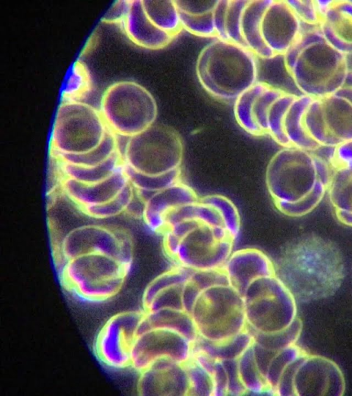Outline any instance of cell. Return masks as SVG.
I'll list each match as a JSON object with an SVG mask.
<instances>
[{"label":"cell","mask_w":352,"mask_h":396,"mask_svg":"<svg viewBox=\"0 0 352 396\" xmlns=\"http://www.w3.org/2000/svg\"><path fill=\"white\" fill-rule=\"evenodd\" d=\"M243 298L247 329L251 333L280 332L296 321V299L276 275L252 282Z\"/></svg>","instance_id":"obj_7"},{"label":"cell","mask_w":352,"mask_h":396,"mask_svg":"<svg viewBox=\"0 0 352 396\" xmlns=\"http://www.w3.org/2000/svg\"><path fill=\"white\" fill-rule=\"evenodd\" d=\"M58 162L63 178L85 184H92L102 181L113 175L122 165L124 160L118 151L104 162L92 166H82Z\"/></svg>","instance_id":"obj_29"},{"label":"cell","mask_w":352,"mask_h":396,"mask_svg":"<svg viewBox=\"0 0 352 396\" xmlns=\"http://www.w3.org/2000/svg\"><path fill=\"white\" fill-rule=\"evenodd\" d=\"M108 131L99 109L82 101H61L50 135L52 155L89 151L102 141Z\"/></svg>","instance_id":"obj_11"},{"label":"cell","mask_w":352,"mask_h":396,"mask_svg":"<svg viewBox=\"0 0 352 396\" xmlns=\"http://www.w3.org/2000/svg\"><path fill=\"white\" fill-rule=\"evenodd\" d=\"M129 183L126 166L122 165L110 177L92 184L63 178L65 195L80 208L104 203L116 197Z\"/></svg>","instance_id":"obj_23"},{"label":"cell","mask_w":352,"mask_h":396,"mask_svg":"<svg viewBox=\"0 0 352 396\" xmlns=\"http://www.w3.org/2000/svg\"><path fill=\"white\" fill-rule=\"evenodd\" d=\"M176 219L162 234L168 256L177 265L192 270L223 267L235 240L224 226L208 221L203 204L199 201L182 206Z\"/></svg>","instance_id":"obj_3"},{"label":"cell","mask_w":352,"mask_h":396,"mask_svg":"<svg viewBox=\"0 0 352 396\" xmlns=\"http://www.w3.org/2000/svg\"><path fill=\"white\" fill-rule=\"evenodd\" d=\"M126 166L130 183L144 203L154 193L182 181L181 168L164 174L151 175L136 172L126 164Z\"/></svg>","instance_id":"obj_31"},{"label":"cell","mask_w":352,"mask_h":396,"mask_svg":"<svg viewBox=\"0 0 352 396\" xmlns=\"http://www.w3.org/2000/svg\"><path fill=\"white\" fill-rule=\"evenodd\" d=\"M335 384L342 387L343 378L339 368L331 360L306 355L298 361L292 382L293 394L302 395V391L308 390L340 393L342 390L333 386Z\"/></svg>","instance_id":"obj_19"},{"label":"cell","mask_w":352,"mask_h":396,"mask_svg":"<svg viewBox=\"0 0 352 396\" xmlns=\"http://www.w3.org/2000/svg\"><path fill=\"white\" fill-rule=\"evenodd\" d=\"M129 1H118L103 16V21L107 23L120 24L129 7Z\"/></svg>","instance_id":"obj_47"},{"label":"cell","mask_w":352,"mask_h":396,"mask_svg":"<svg viewBox=\"0 0 352 396\" xmlns=\"http://www.w3.org/2000/svg\"><path fill=\"white\" fill-rule=\"evenodd\" d=\"M118 151V137L109 130L102 141L89 151L79 154L58 155L53 157L56 160L65 163L82 166H92L104 162Z\"/></svg>","instance_id":"obj_34"},{"label":"cell","mask_w":352,"mask_h":396,"mask_svg":"<svg viewBox=\"0 0 352 396\" xmlns=\"http://www.w3.org/2000/svg\"><path fill=\"white\" fill-rule=\"evenodd\" d=\"M284 91L267 82L257 81L234 100V115L238 124L252 135H267L269 110Z\"/></svg>","instance_id":"obj_16"},{"label":"cell","mask_w":352,"mask_h":396,"mask_svg":"<svg viewBox=\"0 0 352 396\" xmlns=\"http://www.w3.org/2000/svg\"><path fill=\"white\" fill-rule=\"evenodd\" d=\"M199 199L194 189L181 181L154 193L145 203L142 219L151 231L163 234L166 219L173 212Z\"/></svg>","instance_id":"obj_22"},{"label":"cell","mask_w":352,"mask_h":396,"mask_svg":"<svg viewBox=\"0 0 352 396\" xmlns=\"http://www.w3.org/2000/svg\"><path fill=\"white\" fill-rule=\"evenodd\" d=\"M320 31L346 56L352 54V0L318 1Z\"/></svg>","instance_id":"obj_20"},{"label":"cell","mask_w":352,"mask_h":396,"mask_svg":"<svg viewBox=\"0 0 352 396\" xmlns=\"http://www.w3.org/2000/svg\"><path fill=\"white\" fill-rule=\"evenodd\" d=\"M201 292L190 279L184 284L182 299L185 311L190 314Z\"/></svg>","instance_id":"obj_46"},{"label":"cell","mask_w":352,"mask_h":396,"mask_svg":"<svg viewBox=\"0 0 352 396\" xmlns=\"http://www.w3.org/2000/svg\"><path fill=\"white\" fill-rule=\"evenodd\" d=\"M194 270L180 265L164 272L155 278L146 287L143 295V305L146 307L162 290L172 286L183 285L190 278Z\"/></svg>","instance_id":"obj_38"},{"label":"cell","mask_w":352,"mask_h":396,"mask_svg":"<svg viewBox=\"0 0 352 396\" xmlns=\"http://www.w3.org/2000/svg\"><path fill=\"white\" fill-rule=\"evenodd\" d=\"M185 366L188 380V395H213L214 384L212 375L192 360Z\"/></svg>","instance_id":"obj_41"},{"label":"cell","mask_w":352,"mask_h":396,"mask_svg":"<svg viewBox=\"0 0 352 396\" xmlns=\"http://www.w3.org/2000/svg\"><path fill=\"white\" fill-rule=\"evenodd\" d=\"M195 72L209 94L223 100H235L257 82L256 56L243 45L216 38L200 51Z\"/></svg>","instance_id":"obj_5"},{"label":"cell","mask_w":352,"mask_h":396,"mask_svg":"<svg viewBox=\"0 0 352 396\" xmlns=\"http://www.w3.org/2000/svg\"><path fill=\"white\" fill-rule=\"evenodd\" d=\"M311 151L333 148L352 140V86L312 98L303 116Z\"/></svg>","instance_id":"obj_10"},{"label":"cell","mask_w":352,"mask_h":396,"mask_svg":"<svg viewBox=\"0 0 352 396\" xmlns=\"http://www.w3.org/2000/svg\"><path fill=\"white\" fill-rule=\"evenodd\" d=\"M193 347L192 342L176 332L151 329L137 336L132 349L131 366L141 373L163 358L186 364L192 358Z\"/></svg>","instance_id":"obj_15"},{"label":"cell","mask_w":352,"mask_h":396,"mask_svg":"<svg viewBox=\"0 0 352 396\" xmlns=\"http://www.w3.org/2000/svg\"><path fill=\"white\" fill-rule=\"evenodd\" d=\"M301 23L318 25L320 21V13L317 1L287 0Z\"/></svg>","instance_id":"obj_44"},{"label":"cell","mask_w":352,"mask_h":396,"mask_svg":"<svg viewBox=\"0 0 352 396\" xmlns=\"http://www.w3.org/2000/svg\"><path fill=\"white\" fill-rule=\"evenodd\" d=\"M140 374L139 390L144 395H188V380L185 364L163 358Z\"/></svg>","instance_id":"obj_18"},{"label":"cell","mask_w":352,"mask_h":396,"mask_svg":"<svg viewBox=\"0 0 352 396\" xmlns=\"http://www.w3.org/2000/svg\"><path fill=\"white\" fill-rule=\"evenodd\" d=\"M305 95H298L289 106L283 122V132L287 146L311 151L305 133L303 116L311 99Z\"/></svg>","instance_id":"obj_30"},{"label":"cell","mask_w":352,"mask_h":396,"mask_svg":"<svg viewBox=\"0 0 352 396\" xmlns=\"http://www.w3.org/2000/svg\"><path fill=\"white\" fill-rule=\"evenodd\" d=\"M200 201L212 206L221 214L225 226L232 237L236 240L239 236L241 220L239 210L234 204L221 195H209L200 198Z\"/></svg>","instance_id":"obj_39"},{"label":"cell","mask_w":352,"mask_h":396,"mask_svg":"<svg viewBox=\"0 0 352 396\" xmlns=\"http://www.w3.org/2000/svg\"><path fill=\"white\" fill-rule=\"evenodd\" d=\"M190 314L199 336L212 342L228 340L247 328L243 298L230 285L202 291Z\"/></svg>","instance_id":"obj_8"},{"label":"cell","mask_w":352,"mask_h":396,"mask_svg":"<svg viewBox=\"0 0 352 396\" xmlns=\"http://www.w3.org/2000/svg\"><path fill=\"white\" fill-rule=\"evenodd\" d=\"M332 174L327 192L336 217L352 227V163L331 166Z\"/></svg>","instance_id":"obj_25"},{"label":"cell","mask_w":352,"mask_h":396,"mask_svg":"<svg viewBox=\"0 0 352 396\" xmlns=\"http://www.w3.org/2000/svg\"><path fill=\"white\" fill-rule=\"evenodd\" d=\"M280 280L294 298L309 302L333 294L342 284L344 263L331 240L307 234L292 242L280 262Z\"/></svg>","instance_id":"obj_2"},{"label":"cell","mask_w":352,"mask_h":396,"mask_svg":"<svg viewBox=\"0 0 352 396\" xmlns=\"http://www.w3.org/2000/svg\"><path fill=\"white\" fill-rule=\"evenodd\" d=\"M230 285L243 296L248 286L258 278L276 275L270 258L256 248L232 252L223 267Z\"/></svg>","instance_id":"obj_21"},{"label":"cell","mask_w":352,"mask_h":396,"mask_svg":"<svg viewBox=\"0 0 352 396\" xmlns=\"http://www.w3.org/2000/svg\"><path fill=\"white\" fill-rule=\"evenodd\" d=\"M151 21L163 31L176 36L182 29L175 1L142 0Z\"/></svg>","instance_id":"obj_32"},{"label":"cell","mask_w":352,"mask_h":396,"mask_svg":"<svg viewBox=\"0 0 352 396\" xmlns=\"http://www.w3.org/2000/svg\"><path fill=\"white\" fill-rule=\"evenodd\" d=\"M302 23L286 0H270L261 19V34L268 49L283 55L302 31Z\"/></svg>","instance_id":"obj_17"},{"label":"cell","mask_w":352,"mask_h":396,"mask_svg":"<svg viewBox=\"0 0 352 396\" xmlns=\"http://www.w3.org/2000/svg\"><path fill=\"white\" fill-rule=\"evenodd\" d=\"M183 285L184 284L175 285L162 290L144 307V311L149 312L164 309H183L182 299Z\"/></svg>","instance_id":"obj_42"},{"label":"cell","mask_w":352,"mask_h":396,"mask_svg":"<svg viewBox=\"0 0 352 396\" xmlns=\"http://www.w3.org/2000/svg\"><path fill=\"white\" fill-rule=\"evenodd\" d=\"M135 195V188L129 183L113 198L96 206L80 208L85 214L94 219H107L126 212Z\"/></svg>","instance_id":"obj_37"},{"label":"cell","mask_w":352,"mask_h":396,"mask_svg":"<svg viewBox=\"0 0 352 396\" xmlns=\"http://www.w3.org/2000/svg\"><path fill=\"white\" fill-rule=\"evenodd\" d=\"M248 0H228L224 16L225 39L243 45L241 34V19Z\"/></svg>","instance_id":"obj_40"},{"label":"cell","mask_w":352,"mask_h":396,"mask_svg":"<svg viewBox=\"0 0 352 396\" xmlns=\"http://www.w3.org/2000/svg\"><path fill=\"white\" fill-rule=\"evenodd\" d=\"M131 267L100 254L81 255L67 261L62 278L67 289L89 301H103L120 289Z\"/></svg>","instance_id":"obj_12"},{"label":"cell","mask_w":352,"mask_h":396,"mask_svg":"<svg viewBox=\"0 0 352 396\" xmlns=\"http://www.w3.org/2000/svg\"><path fill=\"white\" fill-rule=\"evenodd\" d=\"M144 315V311H126L105 322L95 343L96 355L103 364L112 368L131 366L133 346Z\"/></svg>","instance_id":"obj_14"},{"label":"cell","mask_w":352,"mask_h":396,"mask_svg":"<svg viewBox=\"0 0 352 396\" xmlns=\"http://www.w3.org/2000/svg\"><path fill=\"white\" fill-rule=\"evenodd\" d=\"M190 280L201 291L216 286L230 285L228 277L223 267L212 270H194Z\"/></svg>","instance_id":"obj_43"},{"label":"cell","mask_w":352,"mask_h":396,"mask_svg":"<svg viewBox=\"0 0 352 396\" xmlns=\"http://www.w3.org/2000/svg\"><path fill=\"white\" fill-rule=\"evenodd\" d=\"M60 252L65 261L81 255L100 254L114 257L126 265L133 263L127 238L98 224L80 226L69 231L61 241Z\"/></svg>","instance_id":"obj_13"},{"label":"cell","mask_w":352,"mask_h":396,"mask_svg":"<svg viewBox=\"0 0 352 396\" xmlns=\"http://www.w3.org/2000/svg\"><path fill=\"white\" fill-rule=\"evenodd\" d=\"M331 174L329 162L314 151L283 147L267 164L265 183L277 210L286 216L299 217L321 202Z\"/></svg>","instance_id":"obj_1"},{"label":"cell","mask_w":352,"mask_h":396,"mask_svg":"<svg viewBox=\"0 0 352 396\" xmlns=\"http://www.w3.org/2000/svg\"><path fill=\"white\" fill-rule=\"evenodd\" d=\"M120 154L126 166L133 170L146 175H162L181 168L184 144L175 129L154 123L126 138Z\"/></svg>","instance_id":"obj_9"},{"label":"cell","mask_w":352,"mask_h":396,"mask_svg":"<svg viewBox=\"0 0 352 396\" xmlns=\"http://www.w3.org/2000/svg\"><path fill=\"white\" fill-rule=\"evenodd\" d=\"M352 163V140L332 148L331 166Z\"/></svg>","instance_id":"obj_45"},{"label":"cell","mask_w":352,"mask_h":396,"mask_svg":"<svg viewBox=\"0 0 352 396\" xmlns=\"http://www.w3.org/2000/svg\"><path fill=\"white\" fill-rule=\"evenodd\" d=\"M283 56L286 71L302 95L320 98L345 85L346 56L327 41L318 27L302 29Z\"/></svg>","instance_id":"obj_4"},{"label":"cell","mask_w":352,"mask_h":396,"mask_svg":"<svg viewBox=\"0 0 352 396\" xmlns=\"http://www.w3.org/2000/svg\"><path fill=\"white\" fill-rule=\"evenodd\" d=\"M144 312L142 329H163L176 332L195 343L199 337L190 314L183 309H164Z\"/></svg>","instance_id":"obj_28"},{"label":"cell","mask_w":352,"mask_h":396,"mask_svg":"<svg viewBox=\"0 0 352 396\" xmlns=\"http://www.w3.org/2000/svg\"><path fill=\"white\" fill-rule=\"evenodd\" d=\"M236 361L239 378L246 392L253 394L267 392L274 394L258 367L252 345Z\"/></svg>","instance_id":"obj_33"},{"label":"cell","mask_w":352,"mask_h":396,"mask_svg":"<svg viewBox=\"0 0 352 396\" xmlns=\"http://www.w3.org/2000/svg\"><path fill=\"white\" fill-rule=\"evenodd\" d=\"M92 81L87 65L77 60L72 66L61 93V101L80 102L90 92Z\"/></svg>","instance_id":"obj_35"},{"label":"cell","mask_w":352,"mask_h":396,"mask_svg":"<svg viewBox=\"0 0 352 396\" xmlns=\"http://www.w3.org/2000/svg\"><path fill=\"white\" fill-rule=\"evenodd\" d=\"M120 25L131 42L148 50L162 49L175 38L151 21L144 11L142 0H129Z\"/></svg>","instance_id":"obj_24"},{"label":"cell","mask_w":352,"mask_h":396,"mask_svg":"<svg viewBox=\"0 0 352 396\" xmlns=\"http://www.w3.org/2000/svg\"><path fill=\"white\" fill-rule=\"evenodd\" d=\"M99 111L110 131L129 138L155 123L157 104L143 85L133 80H120L105 89Z\"/></svg>","instance_id":"obj_6"},{"label":"cell","mask_w":352,"mask_h":396,"mask_svg":"<svg viewBox=\"0 0 352 396\" xmlns=\"http://www.w3.org/2000/svg\"><path fill=\"white\" fill-rule=\"evenodd\" d=\"M270 1L248 0L241 19V34L245 46L263 58L275 56L264 43L261 34L262 16Z\"/></svg>","instance_id":"obj_27"},{"label":"cell","mask_w":352,"mask_h":396,"mask_svg":"<svg viewBox=\"0 0 352 396\" xmlns=\"http://www.w3.org/2000/svg\"><path fill=\"white\" fill-rule=\"evenodd\" d=\"M297 96L285 91L274 100L268 112L267 135L283 147L287 146L283 132L285 116Z\"/></svg>","instance_id":"obj_36"},{"label":"cell","mask_w":352,"mask_h":396,"mask_svg":"<svg viewBox=\"0 0 352 396\" xmlns=\"http://www.w3.org/2000/svg\"><path fill=\"white\" fill-rule=\"evenodd\" d=\"M216 1H175L182 28L196 36L215 37Z\"/></svg>","instance_id":"obj_26"}]
</instances>
